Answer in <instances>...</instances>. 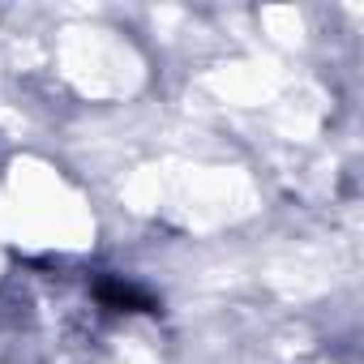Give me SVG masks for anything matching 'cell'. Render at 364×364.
Masks as SVG:
<instances>
[{"instance_id":"obj_1","label":"cell","mask_w":364,"mask_h":364,"mask_svg":"<svg viewBox=\"0 0 364 364\" xmlns=\"http://www.w3.org/2000/svg\"><path fill=\"white\" fill-rule=\"evenodd\" d=\"M95 296H99L107 309H120V313H154V309H159L154 296H146V291H137L133 283H120V279L95 283Z\"/></svg>"}]
</instances>
